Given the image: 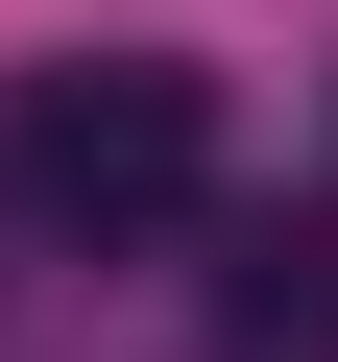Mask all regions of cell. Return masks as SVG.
<instances>
[{
  "label": "cell",
  "mask_w": 338,
  "mask_h": 362,
  "mask_svg": "<svg viewBox=\"0 0 338 362\" xmlns=\"http://www.w3.org/2000/svg\"><path fill=\"white\" fill-rule=\"evenodd\" d=\"M0 218L25 242H194L218 218V73H169V49H49L25 97H0Z\"/></svg>",
  "instance_id": "cell-1"
},
{
  "label": "cell",
  "mask_w": 338,
  "mask_h": 362,
  "mask_svg": "<svg viewBox=\"0 0 338 362\" xmlns=\"http://www.w3.org/2000/svg\"><path fill=\"white\" fill-rule=\"evenodd\" d=\"M242 362H338V242H242Z\"/></svg>",
  "instance_id": "cell-2"
}]
</instances>
